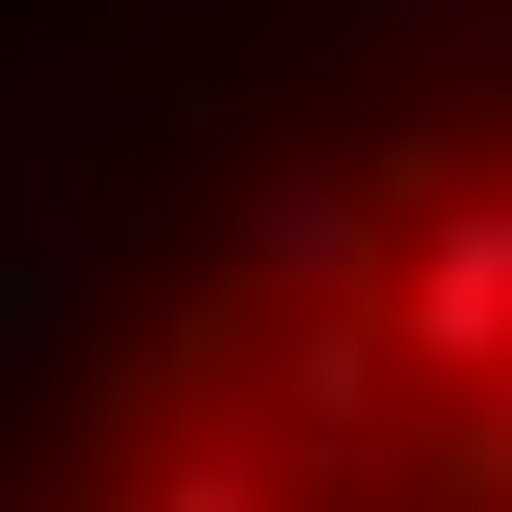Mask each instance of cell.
<instances>
[{"mask_svg": "<svg viewBox=\"0 0 512 512\" xmlns=\"http://www.w3.org/2000/svg\"><path fill=\"white\" fill-rule=\"evenodd\" d=\"M67 512H512V90L290 179L134 334Z\"/></svg>", "mask_w": 512, "mask_h": 512, "instance_id": "1", "label": "cell"}]
</instances>
